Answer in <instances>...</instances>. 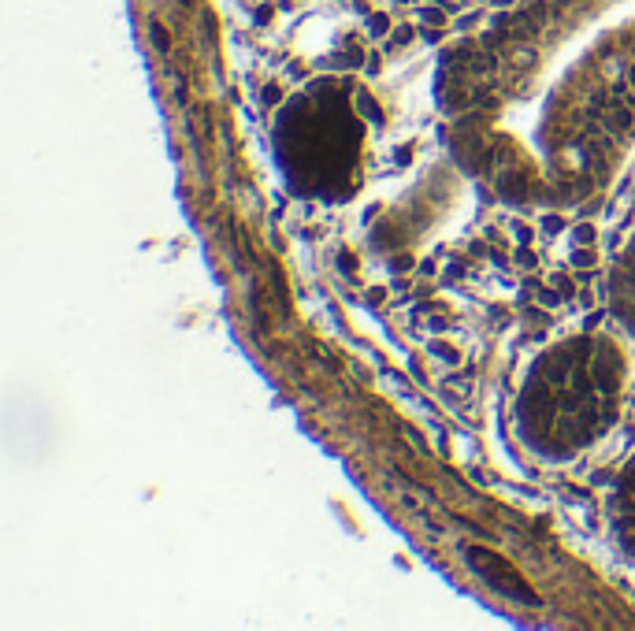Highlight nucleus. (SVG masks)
I'll return each mask as SVG.
<instances>
[{
	"label": "nucleus",
	"mask_w": 635,
	"mask_h": 631,
	"mask_svg": "<svg viewBox=\"0 0 635 631\" xmlns=\"http://www.w3.org/2000/svg\"><path fill=\"white\" fill-rule=\"evenodd\" d=\"M468 564H472V572H476L483 583H490L498 594L516 598V602H527V605L539 602L535 591L524 583V575L516 572L509 561H502L498 553H490V550H468Z\"/></svg>",
	"instance_id": "obj_3"
},
{
	"label": "nucleus",
	"mask_w": 635,
	"mask_h": 631,
	"mask_svg": "<svg viewBox=\"0 0 635 631\" xmlns=\"http://www.w3.org/2000/svg\"><path fill=\"white\" fill-rule=\"evenodd\" d=\"M275 164L308 201H346L361 186L364 119L349 82L320 78L294 93L275 119Z\"/></svg>",
	"instance_id": "obj_2"
},
{
	"label": "nucleus",
	"mask_w": 635,
	"mask_h": 631,
	"mask_svg": "<svg viewBox=\"0 0 635 631\" xmlns=\"http://www.w3.org/2000/svg\"><path fill=\"white\" fill-rule=\"evenodd\" d=\"M609 528H613V539L617 546L635 557V457L628 461V468L617 476L613 483V494H609Z\"/></svg>",
	"instance_id": "obj_4"
},
{
	"label": "nucleus",
	"mask_w": 635,
	"mask_h": 631,
	"mask_svg": "<svg viewBox=\"0 0 635 631\" xmlns=\"http://www.w3.org/2000/svg\"><path fill=\"white\" fill-rule=\"evenodd\" d=\"M628 357L602 335L554 342L516 394V438L543 461H572L617 423Z\"/></svg>",
	"instance_id": "obj_1"
}]
</instances>
